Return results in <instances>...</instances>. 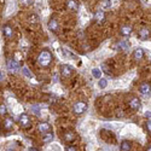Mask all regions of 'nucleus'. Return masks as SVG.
<instances>
[{
    "label": "nucleus",
    "instance_id": "obj_1",
    "mask_svg": "<svg viewBox=\"0 0 151 151\" xmlns=\"http://www.w3.org/2000/svg\"><path fill=\"white\" fill-rule=\"evenodd\" d=\"M51 62H52V55L48 50H44V51L40 52L39 57H37V63H39V65L46 68L51 64Z\"/></svg>",
    "mask_w": 151,
    "mask_h": 151
},
{
    "label": "nucleus",
    "instance_id": "obj_2",
    "mask_svg": "<svg viewBox=\"0 0 151 151\" xmlns=\"http://www.w3.org/2000/svg\"><path fill=\"white\" fill-rule=\"evenodd\" d=\"M73 109H74L75 114L80 115V114H83V112L87 110V104L85 102H78V103L74 104V108Z\"/></svg>",
    "mask_w": 151,
    "mask_h": 151
},
{
    "label": "nucleus",
    "instance_id": "obj_3",
    "mask_svg": "<svg viewBox=\"0 0 151 151\" xmlns=\"http://www.w3.org/2000/svg\"><path fill=\"white\" fill-rule=\"evenodd\" d=\"M18 122H19L22 128H29L30 127V119L27 114H22L18 117Z\"/></svg>",
    "mask_w": 151,
    "mask_h": 151
},
{
    "label": "nucleus",
    "instance_id": "obj_4",
    "mask_svg": "<svg viewBox=\"0 0 151 151\" xmlns=\"http://www.w3.org/2000/svg\"><path fill=\"white\" fill-rule=\"evenodd\" d=\"M6 67H7V70L12 71V73H16L18 70V64H17V62L14 60V59H7Z\"/></svg>",
    "mask_w": 151,
    "mask_h": 151
},
{
    "label": "nucleus",
    "instance_id": "obj_5",
    "mask_svg": "<svg viewBox=\"0 0 151 151\" xmlns=\"http://www.w3.org/2000/svg\"><path fill=\"white\" fill-rule=\"evenodd\" d=\"M129 106H131V109H133V110H135V111H138V110H140V106H142V104H140V100L138 99V98H132L131 100H129Z\"/></svg>",
    "mask_w": 151,
    "mask_h": 151
},
{
    "label": "nucleus",
    "instance_id": "obj_6",
    "mask_svg": "<svg viewBox=\"0 0 151 151\" xmlns=\"http://www.w3.org/2000/svg\"><path fill=\"white\" fill-rule=\"evenodd\" d=\"M71 73H73V69H71L70 65H68V64H63V65H62V68H60V74H62L64 78H69L70 75H71Z\"/></svg>",
    "mask_w": 151,
    "mask_h": 151
},
{
    "label": "nucleus",
    "instance_id": "obj_7",
    "mask_svg": "<svg viewBox=\"0 0 151 151\" xmlns=\"http://www.w3.org/2000/svg\"><path fill=\"white\" fill-rule=\"evenodd\" d=\"M37 129H39V132L46 134L51 131V126H50V123H47V122H41V123H39V126H37Z\"/></svg>",
    "mask_w": 151,
    "mask_h": 151
},
{
    "label": "nucleus",
    "instance_id": "obj_8",
    "mask_svg": "<svg viewBox=\"0 0 151 151\" xmlns=\"http://www.w3.org/2000/svg\"><path fill=\"white\" fill-rule=\"evenodd\" d=\"M67 7L70 10V11H78L79 10V3L76 0H68L67 1Z\"/></svg>",
    "mask_w": 151,
    "mask_h": 151
},
{
    "label": "nucleus",
    "instance_id": "obj_9",
    "mask_svg": "<svg viewBox=\"0 0 151 151\" xmlns=\"http://www.w3.org/2000/svg\"><path fill=\"white\" fill-rule=\"evenodd\" d=\"M94 21L97 23H103L105 21V14L100 10V11H97L96 14H94Z\"/></svg>",
    "mask_w": 151,
    "mask_h": 151
},
{
    "label": "nucleus",
    "instance_id": "obj_10",
    "mask_svg": "<svg viewBox=\"0 0 151 151\" xmlns=\"http://www.w3.org/2000/svg\"><path fill=\"white\" fill-rule=\"evenodd\" d=\"M143 57H144V50L140 48V47L135 48L134 52H133V58H134L135 60H140Z\"/></svg>",
    "mask_w": 151,
    "mask_h": 151
},
{
    "label": "nucleus",
    "instance_id": "obj_11",
    "mask_svg": "<svg viewBox=\"0 0 151 151\" xmlns=\"http://www.w3.org/2000/svg\"><path fill=\"white\" fill-rule=\"evenodd\" d=\"M132 26H122L121 27V29H120V33H121V35L122 36H129L131 35V33H132Z\"/></svg>",
    "mask_w": 151,
    "mask_h": 151
},
{
    "label": "nucleus",
    "instance_id": "obj_12",
    "mask_svg": "<svg viewBox=\"0 0 151 151\" xmlns=\"http://www.w3.org/2000/svg\"><path fill=\"white\" fill-rule=\"evenodd\" d=\"M3 33H4V35H5L6 39H10V37L14 36V30H12V28L9 26V24H5V26H4Z\"/></svg>",
    "mask_w": 151,
    "mask_h": 151
},
{
    "label": "nucleus",
    "instance_id": "obj_13",
    "mask_svg": "<svg viewBox=\"0 0 151 151\" xmlns=\"http://www.w3.org/2000/svg\"><path fill=\"white\" fill-rule=\"evenodd\" d=\"M138 36H139L140 40H147L149 37H150V30L147 28H143V29H140Z\"/></svg>",
    "mask_w": 151,
    "mask_h": 151
},
{
    "label": "nucleus",
    "instance_id": "obj_14",
    "mask_svg": "<svg viewBox=\"0 0 151 151\" xmlns=\"http://www.w3.org/2000/svg\"><path fill=\"white\" fill-rule=\"evenodd\" d=\"M12 127H14V120H12V117H6L4 120V128L6 131H10Z\"/></svg>",
    "mask_w": 151,
    "mask_h": 151
},
{
    "label": "nucleus",
    "instance_id": "obj_15",
    "mask_svg": "<svg viewBox=\"0 0 151 151\" xmlns=\"http://www.w3.org/2000/svg\"><path fill=\"white\" fill-rule=\"evenodd\" d=\"M140 92H142L143 94H149V93L151 92V85L147 83V82L143 83V85L140 86Z\"/></svg>",
    "mask_w": 151,
    "mask_h": 151
},
{
    "label": "nucleus",
    "instance_id": "obj_16",
    "mask_svg": "<svg viewBox=\"0 0 151 151\" xmlns=\"http://www.w3.org/2000/svg\"><path fill=\"white\" fill-rule=\"evenodd\" d=\"M58 22L56 21V19H51L48 22V28H50V30L51 32H57L58 30Z\"/></svg>",
    "mask_w": 151,
    "mask_h": 151
},
{
    "label": "nucleus",
    "instance_id": "obj_17",
    "mask_svg": "<svg viewBox=\"0 0 151 151\" xmlns=\"http://www.w3.org/2000/svg\"><path fill=\"white\" fill-rule=\"evenodd\" d=\"M63 138H64V140H65V142H73V140L75 139V134H74V132L68 131V132L64 133Z\"/></svg>",
    "mask_w": 151,
    "mask_h": 151
},
{
    "label": "nucleus",
    "instance_id": "obj_18",
    "mask_svg": "<svg viewBox=\"0 0 151 151\" xmlns=\"http://www.w3.org/2000/svg\"><path fill=\"white\" fill-rule=\"evenodd\" d=\"M131 150V143L127 140H123L121 143V151H129Z\"/></svg>",
    "mask_w": 151,
    "mask_h": 151
},
{
    "label": "nucleus",
    "instance_id": "obj_19",
    "mask_svg": "<svg viewBox=\"0 0 151 151\" xmlns=\"http://www.w3.org/2000/svg\"><path fill=\"white\" fill-rule=\"evenodd\" d=\"M117 45H119L117 47H119L120 50H123V51H127V50L129 48V44H128V41H120Z\"/></svg>",
    "mask_w": 151,
    "mask_h": 151
},
{
    "label": "nucleus",
    "instance_id": "obj_20",
    "mask_svg": "<svg viewBox=\"0 0 151 151\" xmlns=\"http://www.w3.org/2000/svg\"><path fill=\"white\" fill-rule=\"evenodd\" d=\"M92 75H93V78L100 80V78H102V70H99L98 68H94L92 69Z\"/></svg>",
    "mask_w": 151,
    "mask_h": 151
},
{
    "label": "nucleus",
    "instance_id": "obj_21",
    "mask_svg": "<svg viewBox=\"0 0 151 151\" xmlns=\"http://www.w3.org/2000/svg\"><path fill=\"white\" fill-rule=\"evenodd\" d=\"M42 139H44V142H45V143H50V142H51V140L53 139V134H52L51 132H48V133L44 134V138H42Z\"/></svg>",
    "mask_w": 151,
    "mask_h": 151
},
{
    "label": "nucleus",
    "instance_id": "obj_22",
    "mask_svg": "<svg viewBox=\"0 0 151 151\" xmlns=\"http://www.w3.org/2000/svg\"><path fill=\"white\" fill-rule=\"evenodd\" d=\"M110 6H111V1H110V0H103V1H102V7L103 9H110Z\"/></svg>",
    "mask_w": 151,
    "mask_h": 151
},
{
    "label": "nucleus",
    "instance_id": "obj_23",
    "mask_svg": "<svg viewBox=\"0 0 151 151\" xmlns=\"http://www.w3.org/2000/svg\"><path fill=\"white\" fill-rule=\"evenodd\" d=\"M106 85H108V81H106L105 79H100L99 82H98V86L100 87V88H105Z\"/></svg>",
    "mask_w": 151,
    "mask_h": 151
},
{
    "label": "nucleus",
    "instance_id": "obj_24",
    "mask_svg": "<svg viewBox=\"0 0 151 151\" xmlns=\"http://www.w3.org/2000/svg\"><path fill=\"white\" fill-rule=\"evenodd\" d=\"M22 73L26 75L27 78H33V75H32V73L28 70V68H22Z\"/></svg>",
    "mask_w": 151,
    "mask_h": 151
},
{
    "label": "nucleus",
    "instance_id": "obj_25",
    "mask_svg": "<svg viewBox=\"0 0 151 151\" xmlns=\"http://www.w3.org/2000/svg\"><path fill=\"white\" fill-rule=\"evenodd\" d=\"M0 114H1V115H5V114H6V106H5V105L0 106Z\"/></svg>",
    "mask_w": 151,
    "mask_h": 151
},
{
    "label": "nucleus",
    "instance_id": "obj_26",
    "mask_svg": "<svg viewBox=\"0 0 151 151\" xmlns=\"http://www.w3.org/2000/svg\"><path fill=\"white\" fill-rule=\"evenodd\" d=\"M19 59H22V56H21V53H19V52L15 53V60L17 62V60H19Z\"/></svg>",
    "mask_w": 151,
    "mask_h": 151
},
{
    "label": "nucleus",
    "instance_id": "obj_27",
    "mask_svg": "<svg viewBox=\"0 0 151 151\" xmlns=\"http://www.w3.org/2000/svg\"><path fill=\"white\" fill-rule=\"evenodd\" d=\"M146 128H147V131L151 133V120H149V121L146 122Z\"/></svg>",
    "mask_w": 151,
    "mask_h": 151
},
{
    "label": "nucleus",
    "instance_id": "obj_28",
    "mask_svg": "<svg viewBox=\"0 0 151 151\" xmlns=\"http://www.w3.org/2000/svg\"><path fill=\"white\" fill-rule=\"evenodd\" d=\"M65 151H76V149H75L74 146H68V147L65 149Z\"/></svg>",
    "mask_w": 151,
    "mask_h": 151
},
{
    "label": "nucleus",
    "instance_id": "obj_29",
    "mask_svg": "<svg viewBox=\"0 0 151 151\" xmlns=\"http://www.w3.org/2000/svg\"><path fill=\"white\" fill-rule=\"evenodd\" d=\"M32 109L35 111V114H36V115H39V108H37V106H33Z\"/></svg>",
    "mask_w": 151,
    "mask_h": 151
},
{
    "label": "nucleus",
    "instance_id": "obj_30",
    "mask_svg": "<svg viewBox=\"0 0 151 151\" xmlns=\"http://www.w3.org/2000/svg\"><path fill=\"white\" fill-rule=\"evenodd\" d=\"M21 1H22L24 5H28V4H30V3H32V0H21Z\"/></svg>",
    "mask_w": 151,
    "mask_h": 151
},
{
    "label": "nucleus",
    "instance_id": "obj_31",
    "mask_svg": "<svg viewBox=\"0 0 151 151\" xmlns=\"http://www.w3.org/2000/svg\"><path fill=\"white\" fill-rule=\"evenodd\" d=\"M145 116L149 117V119H151V111H146V112H145Z\"/></svg>",
    "mask_w": 151,
    "mask_h": 151
},
{
    "label": "nucleus",
    "instance_id": "obj_32",
    "mask_svg": "<svg viewBox=\"0 0 151 151\" xmlns=\"http://www.w3.org/2000/svg\"><path fill=\"white\" fill-rule=\"evenodd\" d=\"M29 151H39V150L35 149V147H30V149H29Z\"/></svg>",
    "mask_w": 151,
    "mask_h": 151
},
{
    "label": "nucleus",
    "instance_id": "obj_33",
    "mask_svg": "<svg viewBox=\"0 0 151 151\" xmlns=\"http://www.w3.org/2000/svg\"><path fill=\"white\" fill-rule=\"evenodd\" d=\"M5 151H14V150H11V149H7V150H5Z\"/></svg>",
    "mask_w": 151,
    "mask_h": 151
},
{
    "label": "nucleus",
    "instance_id": "obj_34",
    "mask_svg": "<svg viewBox=\"0 0 151 151\" xmlns=\"http://www.w3.org/2000/svg\"><path fill=\"white\" fill-rule=\"evenodd\" d=\"M147 151H151V146H150V147H149V149H147Z\"/></svg>",
    "mask_w": 151,
    "mask_h": 151
}]
</instances>
